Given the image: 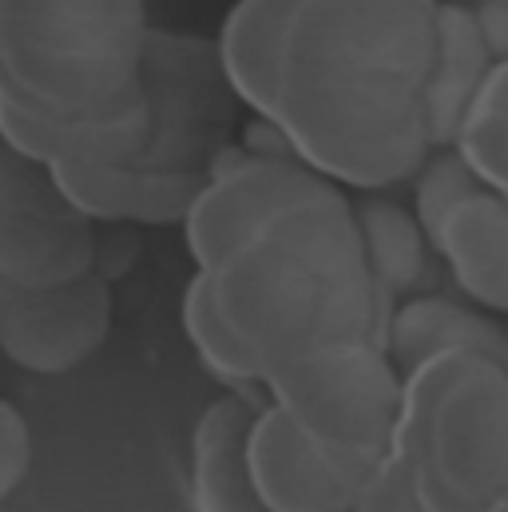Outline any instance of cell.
<instances>
[{
  "label": "cell",
  "mask_w": 508,
  "mask_h": 512,
  "mask_svg": "<svg viewBox=\"0 0 508 512\" xmlns=\"http://www.w3.org/2000/svg\"><path fill=\"white\" fill-rule=\"evenodd\" d=\"M489 64L465 0H294L254 120L354 195L397 191L449 147Z\"/></svg>",
  "instance_id": "cell-1"
},
{
  "label": "cell",
  "mask_w": 508,
  "mask_h": 512,
  "mask_svg": "<svg viewBox=\"0 0 508 512\" xmlns=\"http://www.w3.org/2000/svg\"><path fill=\"white\" fill-rule=\"evenodd\" d=\"M385 350L401 370H413L437 354L453 350H473L489 354L508 366V322L465 298L461 290L441 294V290H417L401 302L389 306L385 330H381Z\"/></svg>",
  "instance_id": "cell-12"
},
{
  "label": "cell",
  "mask_w": 508,
  "mask_h": 512,
  "mask_svg": "<svg viewBox=\"0 0 508 512\" xmlns=\"http://www.w3.org/2000/svg\"><path fill=\"white\" fill-rule=\"evenodd\" d=\"M262 393L227 389L207 401L191 429V509L195 512H262L254 497L251 437L254 409Z\"/></svg>",
  "instance_id": "cell-13"
},
{
  "label": "cell",
  "mask_w": 508,
  "mask_h": 512,
  "mask_svg": "<svg viewBox=\"0 0 508 512\" xmlns=\"http://www.w3.org/2000/svg\"><path fill=\"white\" fill-rule=\"evenodd\" d=\"M100 223L68 203L48 163L0 139V282L60 286L96 270Z\"/></svg>",
  "instance_id": "cell-8"
},
{
  "label": "cell",
  "mask_w": 508,
  "mask_h": 512,
  "mask_svg": "<svg viewBox=\"0 0 508 512\" xmlns=\"http://www.w3.org/2000/svg\"><path fill=\"white\" fill-rule=\"evenodd\" d=\"M151 128L124 163H60V191L100 227H167L179 223L219 155L235 143V100L215 40L159 28L147 48Z\"/></svg>",
  "instance_id": "cell-4"
},
{
  "label": "cell",
  "mask_w": 508,
  "mask_h": 512,
  "mask_svg": "<svg viewBox=\"0 0 508 512\" xmlns=\"http://www.w3.org/2000/svg\"><path fill=\"white\" fill-rule=\"evenodd\" d=\"M32 469V429L28 417L0 397V501H8Z\"/></svg>",
  "instance_id": "cell-19"
},
{
  "label": "cell",
  "mask_w": 508,
  "mask_h": 512,
  "mask_svg": "<svg viewBox=\"0 0 508 512\" xmlns=\"http://www.w3.org/2000/svg\"><path fill=\"white\" fill-rule=\"evenodd\" d=\"M290 4L294 0H235L215 32L219 68L247 116H258L266 104L274 48Z\"/></svg>",
  "instance_id": "cell-15"
},
{
  "label": "cell",
  "mask_w": 508,
  "mask_h": 512,
  "mask_svg": "<svg viewBox=\"0 0 508 512\" xmlns=\"http://www.w3.org/2000/svg\"><path fill=\"white\" fill-rule=\"evenodd\" d=\"M112 278L92 270L60 286L0 282V354L36 378H64L112 338Z\"/></svg>",
  "instance_id": "cell-10"
},
{
  "label": "cell",
  "mask_w": 508,
  "mask_h": 512,
  "mask_svg": "<svg viewBox=\"0 0 508 512\" xmlns=\"http://www.w3.org/2000/svg\"><path fill=\"white\" fill-rule=\"evenodd\" d=\"M409 187V207L453 290L508 322V199L489 191L453 147L437 151Z\"/></svg>",
  "instance_id": "cell-7"
},
{
  "label": "cell",
  "mask_w": 508,
  "mask_h": 512,
  "mask_svg": "<svg viewBox=\"0 0 508 512\" xmlns=\"http://www.w3.org/2000/svg\"><path fill=\"white\" fill-rule=\"evenodd\" d=\"M262 131L266 143H231L219 155V163L211 167V175L203 179V187L195 191V199L179 219L195 270L215 266L266 215L326 183V175H318L298 155H290L266 124Z\"/></svg>",
  "instance_id": "cell-9"
},
{
  "label": "cell",
  "mask_w": 508,
  "mask_h": 512,
  "mask_svg": "<svg viewBox=\"0 0 508 512\" xmlns=\"http://www.w3.org/2000/svg\"><path fill=\"white\" fill-rule=\"evenodd\" d=\"M350 512H429V509L417 497L405 461L393 453L389 461H381V465H374L366 473V481H362V489H358Z\"/></svg>",
  "instance_id": "cell-18"
},
{
  "label": "cell",
  "mask_w": 508,
  "mask_h": 512,
  "mask_svg": "<svg viewBox=\"0 0 508 512\" xmlns=\"http://www.w3.org/2000/svg\"><path fill=\"white\" fill-rule=\"evenodd\" d=\"M489 40V52L493 60L497 56H508V0H465Z\"/></svg>",
  "instance_id": "cell-20"
},
{
  "label": "cell",
  "mask_w": 508,
  "mask_h": 512,
  "mask_svg": "<svg viewBox=\"0 0 508 512\" xmlns=\"http://www.w3.org/2000/svg\"><path fill=\"white\" fill-rule=\"evenodd\" d=\"M449 147L489 191L508 199V56H497L481 76Z\"/></svg>",
  "instance_id": "cell-17"
},
{
  "label": "cell",
  "mask_w": 508,
  "mask_h": 512,
  "mask_svg": "<svg viewBox=\"0 0 508 512\" xmlns=\"http://www.w3.org/2000/svg\"><path fill=\"white\" fill-rule=\"evenodd\" d=\"M199 274L266 374L326 342L381 338L389 318L362 247L354 191L330 179L266 215Z\"/></svg>",
  "instance_id": "cell-3"
},
{
  "label": "cell",
  "mask_w": 508,
  "mask_h": 512,
  "mask_svg": "<svg viewBox=\"0 0 508 512\" xmlns=\"http://www.w3.org/2000/svg\"><path fill=\"white\" fill-rule=\"evenodd\" d=\"M247 457L262 512H350L370 473L326 453L266 397L254 409Z\"/></svg>",
  "instance_id": "cell-11"
},
{
  "label": "cell",
  "mask_w": 508,
  "mask_h": 512,
  "mask_svg": "<svg viewBox=\"0 0 508 512\" xmlns=\"http://www.w3.org/2000/svg\"><path fill=\"white\" fill-rule=\"evenodd\" d=\"M179 326H183L195 358L203 362V370L215 382H223L227 389H243V393H262L266 366L258 362V354L243 342V334L231 326V318L219 310V302H215V294H211V286H207V278L199 270L183 286Z\"/></svg>",
  "instance_id": "cell-16"
},
{
  "label": "cell",
  "mask_w": 508,
  "mask_h": 512,
  "mask_svg": "<svg viewBox=\"0 0 508 512\" xmlns=\"http://www.w3.org/2000/svg\"><path fill=\"white\" fill-rule=\"evenodd\" d=\"M397 457L429 512H481L508 489V366L453 350L405 370Z\"/></svg>",
  "instance_id": "cell-5"
},
{
  "label": "cell",
  "mask_w": 508,
  "mask_h": 512,
  "mask_svg": "<svg viewBox=\"0 0 508 512\" xmlns=\"http://www.w3.org/2000/svg\"><path fill=\"white\" fill-rule=\"evenodd\" d=\"M481 512H508V489L501 493V497H493V501H489Z\"/></svg>",
  "instance_id": "cell-21"
},
{
  "label": "cell",
  "mask_w": 508,
  "mask_h": 512,
  "mask_svg": "<svg viewBox=\"0 0 508 512\" xmlns=\"http://www.w3.org/2000/svg\"><path fill=\"white\" fill-rule=\"evenodd\" d=\"M262 397L310 441L358 469H374L397 453L405 370L381 338H342L302 350L266 374Z\"/></svg>",
  "instance_id": "cell-6"
},
{
  "label": "cell",
  "mask_w": 508,
  "mask_h": 512,
  "mask_svg": "<svg viewBox=\"0 0 508 512\" xmlns=\"http://www.w3.org/2000/svg\"><path fill=\"white\" fill-rule=\"evenodd\" d=\"M354 215H358V231H362V247L370 258L374 282L385 294V302H401L417 290H425L429 266L437 262L433 243L417 219V211L401 199H393V191H362L354 195Z\"/></svg>",
  "instance_id": "cell-14"
},
{
  "label": "cell",
  "mask_w": 508,
  "mask_h": 512,
  "mask_svg": "<svg viewBox=\"0 0 508 512\" xmlns=\"http://www.w3.org/2000/svg\"><path fill=\"white\" fill-rule=\"evenodd\" d=\"M151 32L147 0H0V139L48 167L131 159Z\"/></svg>",
  "instance_id": "cell-2"
}]
</instances>
